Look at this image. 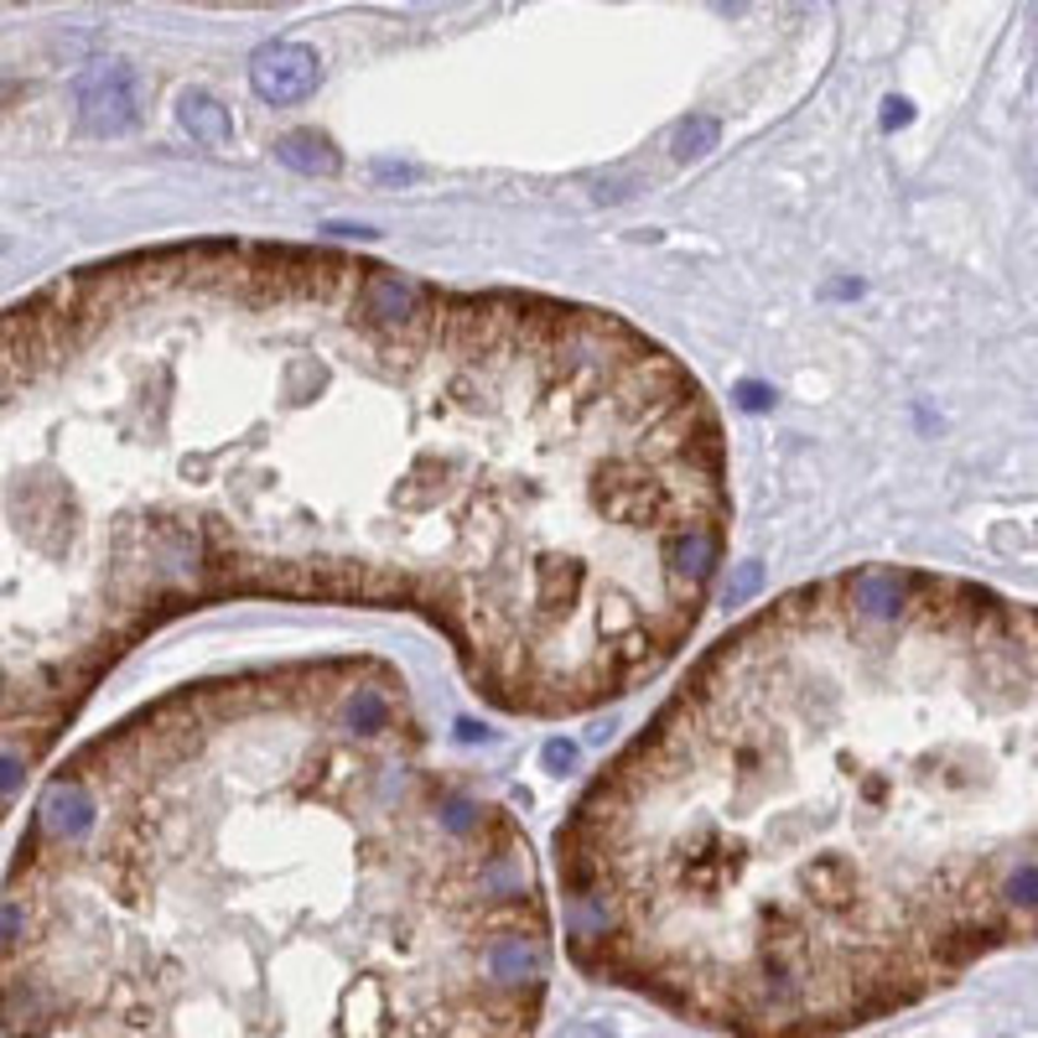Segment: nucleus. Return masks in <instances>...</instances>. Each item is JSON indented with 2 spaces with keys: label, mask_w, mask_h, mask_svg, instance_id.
Returning <instances> with one entry per match:
<instances>
[{
  "label": "nucleus",
  "mask_w": 1038,
  "mask_h": 1038,
  "mask_svg": "<svg viewBox=\"0 0 1038 1038\" xmlns=\"http://www.w3.org/2000/svg\"><path fill=\"white\" fill-rule=\"evenodd\" d=\"M73 286L0 312V821L151 608L130 524L99 519V358Z\"/></svg>",
  "instance_id": "f257e3e1"
},
{
  "label": "nucleus",
  "mask_w": 1038,
  "mask_h": 1038,
  "mask_svg": "<svg viewBox=\"0 0 1038 1038\" xmlns=\"http://www.w3.org/2000/svg\"><path fill=\"white\" fill-rule=\"evenodd\" d=\"M78 104H84L89 130L119 136V130H130V125L141 119V78H136L130 63H99V68L84 73Z\"/></svg>",
  "instance_id": "f03ea898"
},
{
  "label": "nucleus",
  "mask_w": 1038,
  "mask_h": 1038,
  "mask_svg": "<svg viewBox=\"0 0 1038 1038\" xmlns=\"http://www.w3.org/2000/svg\"><path fill=\"white\" fill-rule=\"evenodd\" d=\"M322 84V58L302 42H270L250 58V89L265 104H302Z\"/></svg>",
  "instance_id": "7ed1b4c3"
},
{
  "label": "nucleus",
  "mask_w": 1038,
  "mask_h": 1038,
  "mask_svg": "<svg viewBox=\"0 0 1038 1038\" xmlns=\"http://www.w3.org/2000/svg\"><path fill=\"white\" fill-rule=\"evenodd\" d=\"M177 115L188 125V136H198L203 145H229V136H235V119H229V110L213 94H198V89L182 94L177 99Z\"/></svg>",
  "instance_id": "20e7f679"
},
{
  "label": "nucleus",
  "mask_w": 1038,
  "mask_h": 1038,
  "mask_svg": "<svg viewBox=\"0 0 1038 1038\" xmlns=\"http://www.w3.org/2000/svg\"><path fill=\"white\" fill-rule=\"evenodd\" d=\"M276 156H281L286 166H296V172H332V166H338V151H332L322 136H286V141L276 145Z\"/></svg>",
  "instance_id": "39448f33"
},
{
  "label": "nucleus",
  "mask_w": 1038,
  "mask_h": 1038,
  "mask_svg": "<svg viewBox=\"0 0 1038 1038\" xmlns=\"http://www.w3.org/2000/svg\"><path fill=\"white\" fill-rule=\"evenodd\" d=\"M711 141H717V125H711V119H691V125L681 130V156L685 151L696 156V151H707Z\"/></svg>",
  "instance_id": "423d86ee"
},
{
  "label": "nucleus",
  "mask_w": 1038,
  "mask_h": 1038,
  "mask_svg": "<svg viewBox=\"0 0 1038 1038\" xmlns=\"http://www.w3.org/2000/svg\"><path fill=\"white\" fill-rule=\"evenodd\" d=\"M571 758H577V748H571V743H550V748H545V763H550V774H561Z\"/></svg>",
  "instance_id": "0eeeda50"
},
{
  "label": "nucleus",
  "mask_w": 1038,
  "mask_h": 1038,
  "mask_svg": "<svg viewBox=\"0 0 1038 1038\" xmlns=\"http://www.w3.org/2000/svg\"><path fill=\"white\" fill-rule=\"evenodd\" d=\"M883 125H888V130L909 125V104H903V99H888V110H883Z\"/></svg>",
  "instance_id": "6e6552de"
},
{
  "label": "nucleus",
  "mask_w": 1038,
  "mask_h": 1038,
  "mask_svg": "<svg viewBox=\"0 0 1038 1038\" xmlns=\"http://www.w3.org/2000/svg\"><path fill=\"white\" fill-rule=\"evenodd\" d=\"M711 5H717V11H727V16H737V11H743L748 0H711Z\"/></svg>",
  "instance_id": "1a4fd4ad"
}]
</instances>
